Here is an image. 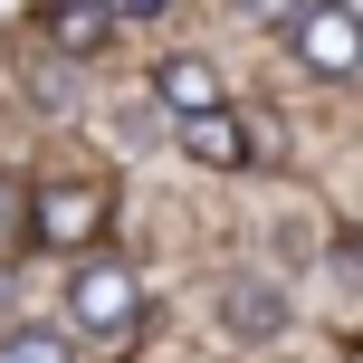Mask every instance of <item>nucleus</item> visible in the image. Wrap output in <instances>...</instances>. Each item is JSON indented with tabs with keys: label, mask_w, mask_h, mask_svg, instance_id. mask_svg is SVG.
Instances as JSON below:
<instances>
[{
	"label": "nucleus",
	"mask_w": 363,
	"mask_h": 363,
	"mask_svg": "<svg viewBox=\"0 0 363 363\" xmlns=\"http://www.w3.org/2000/svg\"><path fill=\"white\" fill-rule=\"evenodd\" d=\"M172 0H115V19H163Z\"/></svg>",
	"instance_id": "f8f14e48"
},
{
	"label": "nucleus",
	"mask_w": 363,
	"mask_h": 363,
	"mask_svg": "<svg viewBox=\"0 0 363 363\" xmlns=\"http://www.w3.org/2000/svg\"><path fill=\"white\" fill-rule=\"evenodd\" d=\"M172 134H182V153H191L201 172H239V163H249V125H239V106L191 115V125H172Z\"/></svg>",
	"instance_id": "0eeeda50"
},
{
	"label": "nucleus",
	"mask_w": 363,
	"mask_h": 363,
	"mask_svg": "<svg viewBox=\"0 0 363 363\" xmlns=\"http://www.w3.org/2000/svg\"><path fill=\"white\" fill-rule=\"evenodd\" d=\"M0 363H77V345L57 325H0Z\"/></svg>",
	"instance_id": "1a4fd4ad"
},
{
	"label": "nucleus",
	"mask_w": 363,
	"mask_h": 363,
	"mask_svg": "<svg viewBox=\"0 0 363 363\" xmlns=\"http://www.w3.org/2000/svg\"><path fill=\"white\" fill-rule=\"evenodd\" d=\"M0 296H10V268H0Z\"/></svg>",
	"instance_id": "ddd939ff"
},
{
	"label": "nucleus",
	"mask_w": 363,
	"mask_h": 363,
	"mask_svg": "<svg viewBox=\"0 0 363 363\" xmlns=\"http://www.w3.org/2000/svg\"><path fill=\"white\" fill-rule=\"evenodd\" d=\"M106 220H115V191H106V182H77L67 172V182H38V191H29V239L57 249V258H86Z\"/></svg>",
	"instance_id": "f03ea898"
},
{
	"label": "nucleus",
	"mask_w": 363,
	"mask_h": 363,
	"mask_svg": "<svg viewBox=\"0 0 363 363\" xmlns=\"http://www.w3.org/2000/svg\"><path fill=\"white\" fill-rule=\"evenodd\" d=\"M19 239H29V191H19L10 172H0V258H10Z\"/></svg>",
	"instance_id": "9d476101"
},
{
	"label": "nucleus",
	"mask_w": 363,
	"mask_h": 363,
	"mask_svg": "<svg viewBox=\"0 0 363 363\" xmlns=\"http://www.w3.org/2000/svg\"><path fill=\"white\" fill-rule=\"evenodd\" d=\"M287 48H296V67H315V77H354L363 67V10L354 0H306L296 29H287Z\"/></svg>",
	"instance_id": "7ed1b4c3"
},
{
	"label": "nucleus",
	"mask_w": 363,
	"mask_h": 363,
	"mask_svg": "<svg viewBox=\"0 0 363 363\" xmlns=\"http://www.w3.org/2000/svg\"><path fill=\"white\" fill-rule=\"evenodd\" d=\"M38 38H48L57 57H96L115 38V0H48V10H38Z\"/></svg>",
	"instance_id": "39448f33"
},
{
	"label": "nucleus",
	"mask_w": 363,
	"mask_h": 363,
	"mask_svg": "<svg viewBox=\"0 0 363 363\" xmlns=\"http://www.w3.org/2000/svg\"><path fill=\"white\" fill-rule=\"evenodd\" d=\"M19 86H29V106L48 115V125H77V115H86V57H29V77H19Z\"/></svg>",
	"instance_id": "423d86ee"
},
{
	"label": "nucleus",
	"mask_w": 363,
	"mask_h": 363,
	"mask_svg": "<svg viewBox=\"0 0 363 363\" xmlns=\"http://www.w3.org/2000/svg\"><path fill=\"white\" fill-rule=\"evenodd\" d=\"M220 325L249 335V345H268V335L287 325V306H277V287H258V277H230V287H220Z\"/></svg>",
	"instance_id": "6e6552de"
},
{
	"label": "nucleus",
	"mask_w": 363,
	"mask_h": 363,
	"mask_svg": "<svg viewBox=\"0 0 363 363\" xmlns=\"http://www.w3.org/2000/svg\"><path fill=\"white\" fill-rule=\"evenodd\" d=\"M296 10H306V0H239L249 29H296Z\"/></svg>",
	"instance_id": "9b49d317"
},
{
	"label": "nucleus",
	"mask_w": 363,
	"mask_h": 363,
	"mask_svg": "<svg viewBox=\"0 0 363 363\" xmlns=\"http://www.w3.org/2000/svg\"><path fill=\"white\" fill-rule=\"evenodd\" d=\"M67 325L77 335H134L144 325V277H134L115 249H86L77 277H67Z\"/></svg>",
	"instance_id": "f257e3e1"
},
{
	"label": "nucleus",
	"mask_w": 363,
	"mask_h": 363,
	"mask_svg": "<svg viewBox=\"0 0 363 363\" xmlns=\"http://www.w3.org/2000/svg\"><path fill=\"white\" fill-rule=\"evenodd\" d=\"M153 106H163L172 125H191V115H220L230 96H220V67H211V57H163V67H153Z\"/></svg>",
	"instance_id": "20e7f679"
}]
</instances>
